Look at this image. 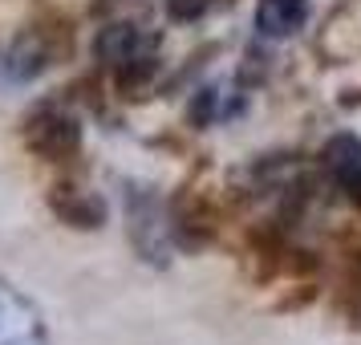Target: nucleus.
Returning <instances> with one entry per match:
<instances>
[{
	"instance_id": "39448f33",
	"label": "nucleus",
	"mask_w": 361,
	"mask_h": 345,
	"mask_svg": "<svg viewBox=\"0 0 361 345\" xmlns=\"http://www.w3.org/2000/svg\"><path fill=\"white\" fill-rule=\"evenodd\" d=\"M309 13V0H260L256 8V29L264 37H288L300 29V20Z\"/></svg>"
},
{
	"instance_id": "7ed1b4c3",
	"label": "nucleus",
	"mask_w": 361,
	"mask_h": 345,
	"mask_svg": "<svg viewBox=\"0 0 361 345\" xmlns=\"http://www.w3.org/2000/svg\"><path fill=\"white\" fill-rule=\"evenodd\" d=\"M49 66H53V37L45 29H25L0 57L4 78H13V82H33L37 73H45Z\"/></svg>"
},
{
	"instance_id": "6e6552de",
	"label": "nucleus",
	"mask_w": 361,
	"mask_h": 345,
	"mask_svg": "<svg viewBox=\"0 0 361 345\" xmlns=\"http://www.w3.org/2000/svg\"><path fill=\"white\" fill-rule=\"evenodd\" d=\"M329 171L341 179V187L353 199H361V143L357 138H333L325 150Z\"/></svg>"
},
{
	"instance_id": "1a4fd4ad",
	"label": "nucleus",
	"mask_w": 361,
	"mask_h": 345,
	"mask_svg": "<svg viewBox=\"0 0 361 345\" xmlns=\"http://www.w3.org/2000/svg\"><path fill=\"white\" fill-rule=\"evenodd\" d=\"M166 8H171V17L175 20H191V17H199V13L207 8V0H171Z\"/></svg>"
},
{
	"instance_id": "f03ea898",
	"label": "nucleus",
	"mask_w": 361,
	"mask_h": 345,
	"mask_svg": "<svg viewBox=\"0 0 361 345\" xmlns=\"http://www.w3.org/2000/svg\"><path fill=\"white\" fill-rule=\"evenodd\" d=\"M0 345H49L41 309L4 277H0Z\"/></svg>"
},
{
	"instance_id": "f257e3e1",
	"label": "nucleus",
	"mask_w": 361,
	"mask_h": 345,
	"mask_svg": "<svg viewBox=\"0 0 361 345\" xmlns=\"http://www.w3.org/2000/svg\"><path fill=\"white\" fill-rule=\"evenodd\" d=\"M20 143L45 163H66L82 150V126L66 106L45 102V106H33L29 118L20 122Z\"/></svg>"
},
{
	"instance_id": "20e7f679",
	"label": "nucleus",
	"mask_w": 361,
	"mask_h": 345,
	"mask_svg": "<svg viewBox=\"0 0 361 345\" xmlns=\"http://www.w3.org/2000/svg\"><path fill=\"white\" fill-rule=\"evenodd\" d=\"M49 212L78 231H90V228L106 224V203L98 195H90V191H82V187H73V183H57L49 191Z\"/></svg>"
},
{
	"instance_id": "0eeeda50",
	"label": "nucleus",
	"mask_w": 361,
	"mask_h": 345,
	"mask_svg": "<svg viewBox=\"0 0 361 345\" xmlns=\"http://www.w3.org/2000/svg\"><path fill=\"white\" fill-rule=\"evenodd\" d=\"M130 219H134V244L142 248V256L147 260H163V224H159V212H154V199L134 195Z\"/></svg>"
},
{
	"instance_id": "423d86ee",
	"label": "nucleus",
	"mask_w": 361,
	"mask_h": 345,
	"mask_svg": "<svg viewBox=\"0 0 361 345\" xmlns=\"http://www.w3.org/2000/svg\"><path fill=\"white\" fill-rule=\"evenodd\" d=\"M94 49H98V57L106 61V66H114V69H122L126 61H134L138 53H147L134 25H106V29L98 33V41H94Z\"/></svg>"
}]
</instances>
